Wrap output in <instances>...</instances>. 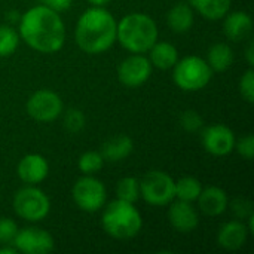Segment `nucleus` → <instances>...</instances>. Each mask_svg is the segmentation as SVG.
<instances>
[{
	"mask_svg": "<svg viewBox=\"0 0 254 254\" xmlns=\"http://www.w3.org/2000/svg\"><path fill=\"white\" fill-rule=\"evenodd\" d=\"M9 244H3V247H0V254H15L16 249L15 247H7Z\"/></svg>",
	"mask_w": 254,
	"mask_h": 254,
	"instance_id": "35",
	"label": "nucleus"
},
{
	"mask_svg": "<svg viewBox=\"0 0 254 254\" xmlns=\"http://www.w3.org/2000/svg\"><path fill=\"white\" fill-rule=\"evenodd\" d=\"M18 226L12 219L0 217V244H12Z\"/></svg>",
	"mask_w": 254,
	"mask_h": 254,
	"instance_id": "29",
	"label": "nucleus"
},
{
	"mask_svg": "<svg viewBox=\"0 0 254 254\" xmlns=\"http://www.w3.org/2000/svg\"><path fill=\"white\" fill-rule=\"evenodd\" d=\"M234 52L226 43H216L208 51V65L213 71H225L232 65Z\"/></svg>",
	"mask_w": 254,
	"mask_h": 254,
	"instance_id": "22",
	"label": "nucleus"
},
{
	"mask_svg": "<svg viewBox=\"0 0 254 254\" xmlns=\"http://www.w3.org/2000/svg\"><path fill=\"white\" fill-rule=\"evenodd\" d=\"M253 28V19L247 12L243 10H237L232 13H226L225 16V22H223V30L225 34L229 40L234 42H240L243 39H246Z\"/></svg>",
	"mask_w": 254,
	"mask_h": 254,
	"instance_id": "17",
	"label": "nucleus"
},
{
	"mask_svg": "<svg viewBox=\"0 0 254 254\" xmlns=\"http://www.w3.org/2000/svg\"><path fill=\"white\" fill-rule=\"evenodd\" d=\"M202 118L195 110H186L180 116V125L188 132H196L202 128Z\"/></svg>",
	"mask_w": 254,
	"mask_h": 254,
	"instance_id": "28",
	"label": "nucleus"
},
{
	"mask_svg": "<svg viewBox=\"0 0 254 254\" xmlns=\"http://www.w3.org/2000/svg\"><path fill=\"white\" fill-rule=\"evenodd\" d=\"M116 19L109 10L92 6L77 19L74 31L76 43L89 55L103 54L116 42Z\"/></svg>",
	"mask_w": 254,
	"mask_h": 254,
	"instance_id": "2",
	"label": "nucleus"
},
{
	"mask_svg": "<svg viewBox=\"0 0 254 254\" xmlns=\"http://www.w3.org/2000/svg\"><path fill=\"white\" fill-rule=\"evenodd\" d=\"M202 146L213 156H226L235 149L234 131L222 124L207 127L202 132Z\"/></svg>",
	"mask_w": 254,
	"mask_h": 254,
	"instance_id": "12",
	"label": "nucleus"
},
{
	"mask_svg": "<svg viewBox=\"0 0 254 254\" xmlns=\"http://www.w3.org/2000/svg\"><path fill=\"white\" fill-rule=\"evenodd\" d=\"M13 211L27 222H40L49 214L51 201L43 190L28 185L15 193Z\"/></svg>",
	"mask_w": 254,
	"mask_h": 254,
	"instance_id": "6",
	"label": "nucleus"
},
{
	"mask_svg": "<svg viewBox=\"0 0 254 254\" xmlns=\"http://www.w3.org/2000/svg\"><path fill=\"white\" fill-rule=\"evenodd\" d=\"M132 149H134V143H132L131 137L121 134V135L109 138L103 144L101 156L104 158V161L119 162V161H124L125 158H128L132 153Z\"/></svg>",
	"mask_w": 254,
	"mask_h": 254,
	"instance_id": "18",
	"label": "nucleus"
},
{
	"mask_svg": "<svg viewBox=\"0 0 254 254\" xmlns=\"http://www.w3.org/2000/svg\"><path fill=\"white\" fill-rule=\"evenodd\" d=\"M240 91H241V95L243 98L247 101V103H253L254 101V71L253 68L247 70L244 73V76L241 77L240 80Z\"/></svg>",
	"mask_w": 254,
	"mask_h": 254,
	"instance_id": "30",
	"label": "nucleus"
},
{
	"mask_svg": "<svg viewBox=\"0 0 254 254\" xmlns=\"http://www.w3.org/2000/svg\"><path fill=\"white\" fill-rule=\"evenodd\" d=\"M232 211L238 219H249L253 214V205L244 198H238L232 202Z\"/></svg>",
	"mask_w": 254,
	"mask_h": 254,
	"instance_id": "32",
	"label": "nucleus"
},
{
	"mask_svg": "<svg viewBox=\"0 0 254 254\" xmlns=\"http://www.w3.org/2000/svg\"><path fill=\"white\" fill-rule=\"evenodd\" d=\"M168 220H170V225L180 234H189L195 231L199 223L198 213L192 207V204L186 201H180V199L171 204L168 210Z\"/></svg>",
	"mask_w": 254,
	"mask_h": 254,
	"instance_id": "14",
	"label": "nucleus"
},
{
	"mask_svg": "<svg viewBox=\"0 0 254 254\" xmlns=\"http://www.w3.org/2000/svg\"><path fill=\"white\" fill-rule=\"evenodd\" d=\"M202 186L198 179L195 177H182L176 182V198L186 202H193L198 199Z\"/></svg>",
	"mask_w": 254,
	"mask_h": 254,
	"instance_id": "23",
	"label": "nucleus"
},
{
	"mask_svg": "<svg viewBox=\"0 0 254 254\" xmlns=\"http://www.w3.org/2000/svg\"><path fill=\"white\" fill-rule=\"evenodd\" d=\"M101 225L109 237L125 241L138 235L143 228V219L134 204L116 199L106 207Z\"/></svg>",
	"mask_w": 254,
	"mask_h": 254,
	"instance_id": "4",
	"label": "nucleus"
},
{
	"mask_svg": "<svg viewBox=\"0 0 254 254\" xmlns=\"http://www.w3.org/2000/svg\"><path fill=\"white\" fill-rule=\"evenodd\" d=\"M19 45V34L9 25H0V57H10Z\"/></svg>",
	"mask_w": 254,
	"mask_h": 254,
	"instance_id": "25",
	"label": "nucleus"
},
{
	"mask_svg": "<svg viewBox=\"0 0 254 254\" xmlns=\"http://www.w3.org/2000/svg\"><path fill=\"white\" fill-rule=\"evenodd\" d=\"M247 237H249L247 226L243 222L232 220V222L225 223L220 228L219 235H217V243L225 250L235 252V250H240L246 244Z\"/></svg>",
	"mask_w": 254,
	"mask_h": 254,
	"instance_id": "16",
	"label": "nucleus"
},
{
	"mask_svg": "<svg viewBox=\"0 0 254 254\" xmlns=\"http://www.w3.org/2000/svg\"><path fill=\"white\" fill-rule=\"evenodd\" d=\"M73 0H43V4L51 7L55 12H64L67 9H70Z\"/></svg>",
	"mask_w": 254,
	"mask_h": 254,
	"instance_id": "33",
	"label": "nucleus"
},
{
	"mask_svg": "<svg viewBox=\"0 0 254 254\" xmlns=\"http://www.w3.org/2000/svg\"><path fill=\"white\" fill-rule=\"evenodd\" d=\"M116 40L128 52H147L158 40L156 22L147 13H128L116 25Z\"/></svg>",
	"mask_w": 254,
	"mask_h": 254,
	"instance_id": "3",
	"label": "nucleus"
},
{
	"mask_svg": "<svg viewBox=\"0 0 254 254\" xmlns=\"http://www.w3.org/2000/svg\"><path fill=\"white\" fill-rule=\"evenodd\" d=\"M196 201L199 204L201 211L208 217H217L223 214L229 205V198L226 192L217 186H210L207 189H202Z\"/></svg>",
	"mask_w": 254,
	"mask_h": 254,
	"instance_id": "15",
	"label": "nucleus"
},
{
	"mask_svg": "<svg viewBox=\"0 0 254 254\" xmlns=\"http://www.w3.org/2000/svg\"><path fill=\"white\" fill-rule=\"evenodd\" d=\"M27 113L37 122H52L63 112V101L60 95L49 89L36 91L25 104Z\"/></svg>",
	"mask_w": 254,
	"mask_h": 254,
	"instance_id": "9",
	"label": "nucleus"
},
{
	"mask_svg": "<svg viewBox=\"0 0 254 254\" xmlns=\"http://www.w3.org/2000/svg\"><path fill=\"white\" fill-rule=\"evenodd\" d=\"M150 51V64L159 70H170L179 61L177 48L168 42H155Z\"/></svg>",
	"mask_w": 254,
	"mask_h": 254,
	"instance_id": "19",
	"label": "nucleus"
},
{
	"mask_svg": "<svg viewBox=\"0 0 254 254\" xmlns=\"http://www.w3.org/2000/svg\"><path fill=\"white\" fill-rule=\"evenodd\" d=\"M19 18H21V15H19L18 12H15V10L9 12V19H10L12 22H16V21H19Z\"/></svg>",
	"mask_w": 254,
	"mask_h": 254,
	"instance_id": "37",
	"label": "nucleus"
},
{
	"mask_svg": "<svg viewBox=\"0 0 254 254\" xmlns=\"http://www.w3.org/2000/svg\"><path fill=\"white\" fill-rule=\"evenodd\" d=\"M235 149L244 159H253L254 156V137L252 134H247L246 137L235 141Z\"/></svg>",
	"mask_w": 254,
	"mask_h": 254,
	"instance_id": "31",
	"label": "nucleus"
},
{
	"mask_svg": "<svg viewBox=\"0 0 254 254\" xmlns=\"http://www.w3.org/2000/svg\"><path fill=\"white\" fill-rule=\"evenodd\" d=\"M192 7L205 19L217 21L226 16L231 9V0H189Z\"/></svg>",
	"mask_w": 254,
	"mask_h": 254,
	"instance_id": "21",
	"label": "nucleus"
},
{
	"mask_svg": "<svg viewBox=\"0 0 254 254\" xmlns=\"http://www.w3.org/2000/svg\"><path fill=\"white\" fill-rule=\"evenodd\" d=\"M246 57H247V61H249V65L253 67L254 65V45L250 43L246 49Z\"/></svg>",
	"mask_w": 254,
	"mask_h": 254,
	"instance_id": "34",
	"label": "nucleus"
},
{
	"mask_svg": "<svg viewBox=\"0 0 254 254\" xmlns=\"http://www.w3.org/2000/svg\"><path fill=\"white\" fill-rule=\"evenodd\" d=\"M12 246L24 254H48L54 250V238L43 229L25 228L16 232Z\"/></svg>",
	"mask_w": 254,
	"mask_h": 254,
	"instance_id": "11",
	"label": "nucleus"
},
{
	"mask_svg": "<svg viewBox=\"0 0 254 254\" xmlns=\"http://www.w3.org/2000/svg\"><path fill=\"white\" fill-rule=\"evenodd\" d=\"M19 37L37 52L55 54L64 46L65 27L58 12L39 4L21 15Z\"/></svg>",
	"mask_w": 254,
	"mask_h": 254,
	"instance_id": "1",
	"label": "nucleus"
},
{
	"mask_svg": "<svg viewBox=\"0 0 254 254\" xmlns=\"http://www.w3.org/2000/svg\"><path fill=\"white\" fill-rule=\"evenodd\" d=\"M92 6H98V7H103V6H106L107 3H110L112 0H88Z\"/></svg>",
	"mask_w": 254,
	"mask_h": 254,
	"instance_id": "36",
	"label": "nucleus"
},
{
	"mask_svg": "<svg viewBox=\"0 0 254 254\" xmlns=\"http://www.w3.org/2000/svg\"><path fill=\"white\" fill-rule=\"evenodd\" d=\"M64 127L73 134L80 132L85 128V115L77 109H70L64 116Z\"/></svg>",
	"mask_w": 254,
	"mask_h": 254,
	"instance_id": "27",
	"label": "nucleus"
},
{
	"mask_svg": "<svg viewBox=\"0 0 254 254\" xmlns=\"http://www.w3.org/2000/svg\"><path fill=\"white\" fill-rule=\"evenodd\" d=\"M16 173H18V177L24 183L34 186V185L43 182L48 177L49 164H48V161L42 155L30 153V155H25L18 162Z\"/></svg>",
	"mask_w": 254,
	"mask_h": 254,
	"instance_id": "13",
	"label": "nucleus"
},
{
	"mask_svg": "<svg viewBox=\"0 0 254 254\" xmlns=\"http://www.w3.org/2000/svg\"><path fill=\"white\" fill-rule=\"evenodd\" d=\"M152 74L150 61L141 54H132L118 67V79L127 88H138Z\"/></svg>",
	"mask_w": 254,
	"mask_h": 254,
	"instance_id": "10",
	"label": "nucleus"
},
{
	"mask_svg": "<svg viewBox=\"0 0 254 254\" xmlns=\"http://www.w3.org/2000/svg\"><path fill=\"white\" fill-rule=\"evenodd\" d=\"M118 199L134 204L140 198V182L135 177H124L116 186Z\"/></svg>",
	"mask_w": 254,
	"mask_h": 254,
	"instance_id": "24",
	"label": "nucleus"
},
{
	"mask_svg": "<svg viewBox=\"0 0 254 254\" xmlns=\"http://www.w3.org/2000/svg\"><path fill=\"white\" fill-rule=\"evenodd\" d=\"M173 68V79L176 85L188 92L201 91L210 83L213 77V70L208 63L204 58L195 55H189L177 61Z\"/></svg>",
	"mask_w": 254,
	"mask_h": 254,
	"instance_id": "5",
	"label": "nucleus"
},
{
	"mask_svg": "<svg viewBox=\"0 0 254 254\" xmlns=\"http://www.w3.org/2000/svg\"><path fill=\"white\" fill-rule=\"evenodd\" d=\"M140 196L155 207L168 205L176 198V182L165 171L153 170L141 179Z\"/></svg>",
	"mask_w": 254,
	"mask_h": 254,
	"instance_id": "7",
	"label": "nucleus"
},
{
	"mask_svg": "<svg viewBox=\"0 0 254 254\" xmlns=\"http://www.w3.org/2000/svg\"><path fill=\"white\" fill-rule=\"evenodd\" d=\"M103 165H104V158L101 156L100 152H94V150L85 152L79 158V162H77L79 170L85 176H92V174L98 173L103 168Z\"/></svg>",
	"mask_w": 254,
	"mask_h": 254,
	"instance_id": "26",
	"label": "nucleus"
},
{
	"mask_svg": "<svg viewBox=\"0 0 254 254\" xmlns=\"http://www.w3.org/2000/svg\"><path fill=\"white\" fill-rule=\"evenodd\" d=\"M193 10L189 4L177 3L167 13V24L174 33H186L193 25Z\"/></svg>",
	"mask_w": 254,
	"mask_h": 254,
	"instance_id": "20",
	"label": "nucleus"
},
{
	"mask_svg": "<svg viewBox=\"0 0 254 254\" xmlns=\"http://www.w3.org/2000/svg\"><path fill=\"white\" fill-rule=\"evenodd\" d=\"M106 188L103 182L92 176H85L79 179L71 189V198L74 204L86 213H95L104 207L106 202Z\"/></svg>",
	"mask_w": 254,
	"mask_h": 254,
	"instance_id": "8",
	"label": "nucleus"
}]
</instances>
